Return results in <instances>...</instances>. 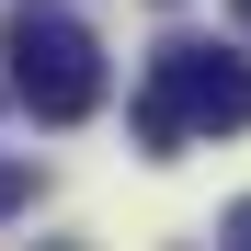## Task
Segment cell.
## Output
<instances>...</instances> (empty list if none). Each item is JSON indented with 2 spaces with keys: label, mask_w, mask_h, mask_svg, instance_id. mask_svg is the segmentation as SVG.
<instances>
[{
  "label": "cell",
  "mask_w": 251,
  "mask_h": 251,
  "mask_svg": "<svg viewBox=\"0 0 251 251\" xmlns=\"http://www.w3.org/2000/svg\"><path fill=\"white\" fill-rule=\"evenodd\" d=\"M12 103L34 126H80L103 103V46H92V23L69 12V0H12Z\"/></svg>",
  "instance_id": "6da1fadb"
},
{
  "label": "cell",
  "mask_w": 251,
  "mask_h": 251,
  "mask_svg": "<svg viewBox=\"0 0 251 251\" xmlns=\"http://www.w3.org/2000/svg\"><path fill=\"white\" fill-rule=\"evenodd\" d=\"M149 103H172L183 137H240L251 126V57L172 34V46H149Z\"/></svg>",
  "instance_id": "7a4b0ae2"
},
{
  "label": "cell",
  "mask_w": 251,
  "mask_h": 251,
  "mask_svg": "<svg viewBox=\"0 0 251 251\" xmlns=\"http://www.w3.org/2000/svg\"><path fill=\"white\" fill-rule=\"evenodd\" d=\"M23 205H34V160H12V149H0V217H23Z\"/></svg>",
  "instance_id": "3957f363"
},
{
  "label": "cell",
  "mask_w": 251,
  "mask_h": 251,
  "mask_svg": "<svg viewBox=\"0 0 251 251\" xmlns=\"http://www.w3.org/2000/svg\"><path fill=\"white\" fill-rule=\"evenodd\" d=\"M217 240H240V251H251V194H240V205H228V217H217Z\"/></svg>",
  "instance_id": "277c9868"
},
{
  "label": "cell",
  "mask_w": 251,
  "mask_h": 251,
  "mask_svg": "<svg viewBox=\"0 0 251 251\" xmlns=\"http://www.w3.org/2000/svg\"><path fill=\"white\" fill-rule=\"evenodd\" d=\"M228 23H240V34H251V0H228Z\"/></svg>",
  "instance_id": "5b68a950"
}]
</instances>
